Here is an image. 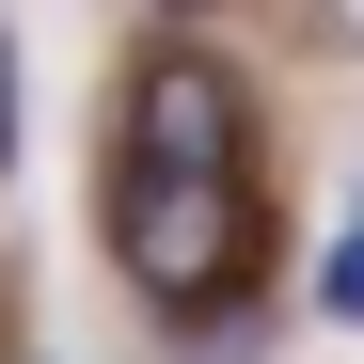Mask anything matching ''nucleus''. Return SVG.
Returning a JSON list of instances; mask_svg holds the SVG:
<instances>
[{
	"label": "nucleus",
	"instance_id": "nucleus-4",
	"mask_svg": "<svg viewBox=\"0 0 364 364\" xmlns=\"http://www.w3.org/2000/svg\"><path fill=\"white\" fill-rule=\"evenodd\" d=\"M348 222H364V206H348Z\"/></svg>",
	"mask_w": 364,
	"mask_h": 364
},
{
	"label": "nucleus",
	"instance_id": "nucleus-3",
	"mask_svg": "<svg viewBox=\"0 0 364 364\" xmlns=\"http://www.w3.org/2000/svg\"><path fill=\"white\" fill-rule=\"evenodd\" d=\"M0 174H16V32H0Z\"/></svg>",
	"mask_w": 364,
	"mask_h": 364
},
{
	"label": "nucleus",
	"instance_id": "nucleus-2",
	"mask_svg": "<svg viewBox=\"0 0 364 364\" xmlns=\"http://www.w3.org/2000/svg\"><path fill=\"white\" fill-rule=\"evenodd\" d=\"M317 317H348V333H364V222H348L333 254H317Z\"/></svg>",
	"mask_w": 364,
	"mask_h": 364
},
{
	"label": "nucleus",
	"instance_id": "nucleus-1",
	"mask_svg": "<svg viewBox=\"0 0 364 364\" xmlns=\"http://www.w3.org/2000/svg\"><path fill=\"white\" fill-rule=\"evenodd\" d=\"M95 174H159V191H254V95H237V64H222L191 16H159V32L127 48Z\"/></svg>",
	"mask_w": 364,
	"mask_h": 364
}]
</instances>
